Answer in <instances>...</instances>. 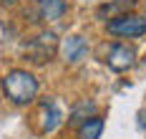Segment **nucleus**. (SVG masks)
<instances>
[{
    "mask_svg": "<svg viewBox=\"0 0 146 139\" xmlns=\"http://www.w3.org/2000/svg\"><path fill=\"white\" fill-rule=\"evenodd\" d=\"M58 51H60V58L66 63H81L88 58V53H91V46H88V41L83 35H78V33H73L68 38H63L58 43Z\"/></svg>",
    "mask_w": 146,
    "mask_h": 139,
    "instance_id": "5",
    "label": "nucleus"
},
{
    "mask_svg": "<svg viewBox=\"0 0 146 139\" xmlns=\"http://www.w3.org/2000/svg\"><path fill=\"white\" fill-rule=\"evenodd\" d=\"M106 33H111L116 38H141L146 33V18L136 15V13L116 15L106 23Z\"/></svg>",
    "mask_w": 146,
    "mask_h": 139,
    "instance_id": "3",
    "label": "nucleus"
},
{
    "mask_svg": "<svg viewBox=\"0 0 146 139\" xmlns=\"http://www.w3.org/2000/svg\"><path fill=\"white\" fill-rule=\"evenodd\" d=\"M56 51H58V38H56V33L53 31H43V33H38L35 38H30L28 43H25V61L40 66V63L50 61Z\"/></svg>",
    "mask_w": 146,
    "mask_h": 139,
    "instance_id": "2",
    "label": "nucleus"
},
{
    "mask_svg": "<svg viewBox=\"0 0 146 139\" xmlns=\"http://www.w3.org/2000/svg\"><path fill=\"white\" fill-rule=\"evenodd\" d=\"M18 0H0V8H10V5H15Z\"/></svg>",
    "mask_w": 146,
    "mask_h": 139,
    "instance_id": "11",
    "label": "nucleus"
},
{
    "mask_svg": "<svg viewBox=\"0 0 146 139\" xmlns=\"http://www.w3.org/2000/svg\"><path fill=\"white\" fill-rule=\"evenodd\" d=\"M35 8H38L40 20H45V23H56V20H60V18L66 15L68 3H66V0H38Z\"/></svg>",
    "mask_w": 146,
    "mask_h": 139,
    "instance_id": "7",
    "label": "nucleus"
},
{
    "mask_svg": "<svg viewBox=\"0 0 146 139\" xmlns=\"http://www.w3.org/2000/svg\"><path fill=\"white\" fill-rule=\"evenodd\" d=\"M40 91V84L33 71L28 68H13L3 76V94L13 106H30Z\"/></svg>",
    "mask_w": 146,
    "mask_h": 139,
    "instance_id": "1",
    "label": "nucleus"
},
{
    "mask_svg": "<svg viewBox=\"0 0 146 139\" xmlns=\"http://www.w3.org/2000/svg\"><path fill=\"white\" fill-rule=\"evenodd\" d=\"M101 132H103V119L93 114V116H88L78 124L76 139H101Z\"/></svg>",
    "mask_w": 146,
    "mask_h": 139,
    "instance_id": "8",
    "label": "nucleus"
},
{
    "mask_svg": "<svg viewBox=\"0 0 146 139\" xmlns=\"http://www.w3.org/2000/svg\"><path fill=\"white\" fill-rule=\"evenodd\" d=\"M133 5H136V0H113V3H106L98 8V18H116V15H123V13H129Z\"/></svg>",
    "mask_w": 146,
    "mask_h": 139,
    "instance_id": "9",
    "label": "nucleus"
},
{
    "mask_svg": "<svg viewBox=\"0 0 146 139\" xmlns=\"http://www.w3.org/2000/svg\"><path fill=\"white\" fill-rule=\"evenodd\" d=\"M93 111H96V104H91V101H83L81 106L73 109V114H71V119H68V122H83V119H88V114L93 116Z\"/></svg>",
    "mask_w": 146,
    "mask_h": 139,
    "instance_id": "10",
    "label": "nucleus"
},
{
    "mask_svg": "<svg viewBox=\"0 0 146 139\" xmlns=\"http://www.w3.org/2000/svg\"><path fill=\"white\" fill-rule=\"evenodd\" d=\"M103 61L106 66L111 68V71H129L133 63H136V48L131 43H123V41H118V43H111V46L106 48V56H103Z\"/></svg>",
    "mask_w": 146,
    "mask_h": 139,
    "instance_id": "4",
    "label": "nucleus"
},
{
    "mask_svg": "<svg viewBox=\"0 0 146 139\" xmlns=\"http://www.w3.org/2000/svg\"><path fill=\"white\" fill-rule=\"evenodd\" d=\"M60 124H63V111H60V106L53 99L40 101V109H38V132L40 134H53Z\"/></svg>",
    "mask_w": 146,
    "mask_h": 139,
    "instance_id": "6",
    "label": "nucleus"
}]
</instances>
